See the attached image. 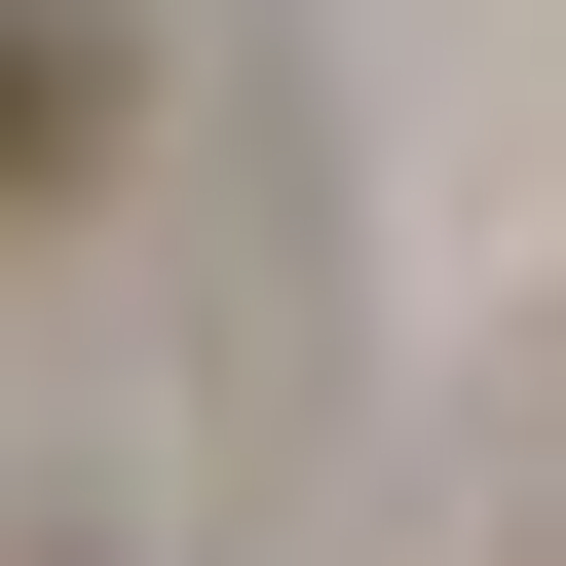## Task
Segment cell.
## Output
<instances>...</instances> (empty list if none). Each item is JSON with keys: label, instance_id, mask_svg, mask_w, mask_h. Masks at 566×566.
Here are the masks:
<instances>
[{"label": "cell", "instance_id": "6da1fadb", "mask_svg": "<svg viewBox=\"0 0 566 566\" xmlns=\"http://www.w3.org/2000/svg\"><path fill=\"white\" fill-rule=\"evenodd\" d=\"M76 114H114V39H76V0H0V189H76Z\"/></svg>", "mask_w": 566, "mask_h": 566}]
</instances>
